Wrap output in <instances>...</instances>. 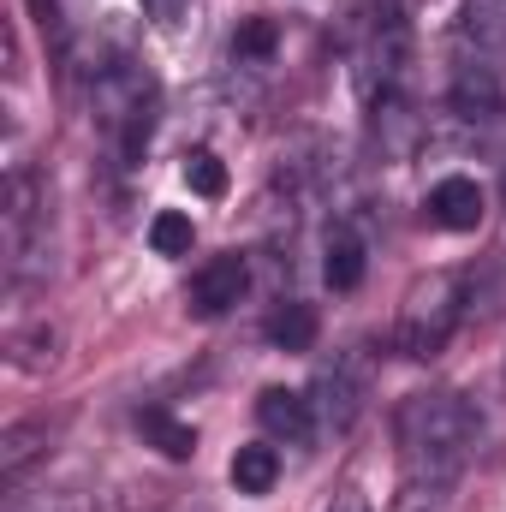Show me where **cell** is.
<instances>
[{"label":"cell","instance_id":"obj_1","mask_svg":"<svg viewBox=\"0 0 506 512\" xmlns=\"http://www.w3.org/2000/svg\"><path fill=\"white\" fill-rule=\"evenodd\" d=\"M477 435H483V411L453 387L411 393L393 411V441H399L405 483H459V471L471 465Z\"/></svg>","mask_w":506,"mask_h":512},{"label":"cell","instance_id":"obj_2","mask_svg":"<svg viewBox=\"0 0 506 512\" xmlns=\"http://www.w3.org/2000/svg\"><path fill=\"white\" fill-rule=\"evenodd\" d=\"M465 304H471V286L465 274L453 268H435V274H417L399 298V316H393V352L411 358V364H429L447 352V340L459 334L465 322Z\"/></svg>","mask_w":506,"mask_h":512},{"label":"cell","instance_id":"obj_3","mask_svg":"<svg viewBox=\"0 0 506 512\" xmlns=\"http://www.w3.org/2000/svg\"><path fill=\"white\" fill-rule=\"evenodd\" d=\"M90 102H96V126L108 137L114 161L137 167L143 149H149V131H155V84H149V72H137L126 60L102 66L96 84H90Z\"/></svg>","mask_w":506,"mask_h":512},{"label":"cell","instance_id":"obj_4","mask_svg":"<svg viewBox=\"0 0 506 512\" xmlns=\"http://www.w3.org/2000/svg\"><path fill=\"white\" fill-rule=\"evenodd\" d=\"M6 280L12 286H36L48 280V185L36 167H12L6 173Z\"/></svg>","mask_w":506,"mask_h":512},{"label":"cell","instance_id":"obj_5","mask_svg":"<svg viewBox=\"0 0 506 512\" xmlns=\"http://www.w3.org/2000/svg\"><path fill=\"white\" fill-rule=\"evenodd\" d=\"M364 393H370V376H364V358L358 352H340L334 364L316 370L310 382V411H316V429L328 435H346L364 411Z\"/></svg>","mask_w":506,"mask_h":512},{"label":"cell","instance_id":"obj_6","mask_svg":"<svg viewBox=\"0 0 506 512\" xmlns=\"http://www.w3.org/2000/svg\"><path fill=\"white\" fill-rule=\"evenodd\" d=\"M364 102H381V96H405L411 84V30L399 12H387L376 30H370V48H364Z\"/></svg>","mask_w":506,"mask_h":512},{"label":"cell","instance_id":"obj_7","mask_svg":"<svg viewBox=\"0 0 506 512\" xmlns=\"http://www.w3.org/2000/svg\"><path fill=\"white\" fill-rule=\"evenodd\" d=\"M447 108L459 114V120H501L506 114V84L501 72L483 60V54H465L459 66H453V78H447Z\"/></svg>","mask_w":506,"mask_h":512},{"label":"cell","instance_id":"obj_8","mask_svg":"<svg viewBox=\"0 0 506 512\" xmlns=\"http://www.w3.org/2000/svg\"><path fill=\"white\" fill-rule=\"evenodd\" d=\"M245 286H251V262H245V256L239 251L209 256V262L191 274V316H203V322L227 316V310L245 298Z\"/></svg>","mask_w":506,"mask_h":512},{"label":"cell","instance_id":"obj_9","mask_svg":"<svg viewBox=\"0 0 506 512\" xmlns=\"http://www.w3.org/2000/svg\"><path fill=\"white\" fill-rule=\"evenodd\" d=\"M423 215H429V227H441V233H477L483 215H489V203H483V185H477L471 173H447V179L429 185Z\"/></svg>","mask_w":506,"mask_h":512},{"label":"cell","instance_id":"obj_10","mask_svg":"<svg viewBox=\"0 0 506 512\" xmlns=\"http://www.w3.org/2000/svg\"><path fill=\"white\" fill-rule=\"evenodd\" d=\"M256 423L286 441V447H304L316 435V411H310V393H292V387H262L256 393Z\"/></svg>","mask_w":506,"mask_h":512},{"label":"cell","instance_id":"obj_11","mask_svg":"<svg viewBox=\"0 0 506 512\" xmlns=\"http://www.w3.org/2000/svg\"><path fill=\"white\" fill-rule=\"evenodd\" d=\"M60 435V423L54 417H24V423H6V435H0V489H18L24 483V471L36 465V459H48V441Z\"/></svg>","mask_w":506,"mask_h":512},{"label":"cell","instance_id":"obj_12","mask_svg":"<svg viewBox=\"0 0 506 512\" xmlns=\"http://www.w3.org/2000/svg\"><path fill=\"white\" fill-rule=\"evenodd\" d=\"M364 268H370V245L358 227H334L328 233V256H322V280L334 292H358L364 286Z\"/></svg>","mask_w":506,"mask_h":512},{"label":"cell","instance_id":"obj_13","mask_svg":"<svg viewBox=\"0 0 506 512\" xmlns=\"http://www.w3.org/2000/svg\"><path fill=\"white\" fill-rule=\"evenodd\" d=\"M459 36H465V48L483 54V60L506 54V0H465V6H459Z\"/></svg>","mask_w":506,"mask_h":512},{"label":"cell","instance_id":"obj_14","mask_svg":"<svg viewBox=\"0 0 506 512\" xmlns=\"http://www.w3.org/2000/svg\"><path fill=\"white\" fill-rule=\"evenodd\" d=\"M6 358H12V370H24V376L54 370V358H60V334L48 328V316H36V322L12 328V334H6Z\"/></svg>","mask_w":506,"mask_h":512},{"label":"cell","instance_id":"obj_15","mask_svg":"<svg viewBox=\"0 0 506 512\" xmlns=\"http://www.w3.org/2000/svg\"><path fill=\"white\" fill-rule=\"evenodd\" d=\"M227 477H233V489H239V495H268V489L280 483V453H274L268 441H251V447H239V453H233Z\"/></svg>","mask_w":506,"mask_h":512},{"label":"cell","instance_id":"obj_16","mask_svg":"<svg viewBox=\"0 0 506 512\" xmlns=\"http://www.w3.org/2000/svg\"><path fill=\"white\" fill-rule=\"evenodd\" d=\"M268 340H274L280 352H310V346H316V304L286 298V304L268 316Z\"/></svg>","mask_w":506,"mask_h":512},{"label":"cell","instance_id":"obj_17","mask_svg":"<svg viewBox=\"0 0 506 512\" xmlns=\"http://www.w3.org/2000/svg\"><path fill=\"white\" fill-rule=\"evenodd\" d=\"M137 429L149 435V447H161L167 459H191L197 453V429L191 423H179L173 411H161V405H149V411H137Z\"/></svg>","mask_w":506,"mask_h":512},{"label":"cell","instance_id":"obj_18","mask_svg":"<svg viewBox=\"0 0 506 512\" xmlns=\"http://www.w3.org/2000/svg\"><path fill=\"white\" fill-rule=\"evenodd\" d=\"M274 42H280V24L274 18H245L239 36H233V66H268Z\"/></svg>","mask_w":506,"mask_h":512},{"label":"cell","instance_id":"obj_19","mask_svg":"<svg viewBox=\"0 0 506 512\" xmlns=\"http://www.w3.org/2000/svg\"><path fill=\"white\" fill-rule=\"evenodd\" d=\"M149 245H155V256H191V245H197V227H191V215H179V209H161V215L149 221Z\"/></svg>","mask_w":506,"mask_h":512},{"label":"cell","instance_id":"obj_20","mask_svg":"<svg viewBox=\"0 0 506 512\" xmlns=\"http://www.w3.org/2000/svg\"><path fill=\"white\" fill-rule=\"evenodd\" d=\"M185 185H191L197 197H227V167H221V155H215V149H191V155H185Z\"/></svg>","mask_w":506,"mask_h":512},{"label":"cell","instance_id":"obj_21","mask_svg":"<svg viewBox=\"0 0 506 512\" xmlns=\"http://www.w3.org/2000/svg\"><path fill=\"white\" fill-rule=\"evenodd\" d=\"M393 512H453V483H405L399 477Z\"/></svg>","mask_w":506,"mask_h":512},{"label":"cell","instance_id":"obj_22","mask_svg":"<svg viewBox=\"0 0 506 512\" xmlns=\"http://www.w3.org/2000/svg\"><path fill=\"white\" fill-rule=\"evenodd\" d=\"M6 512H84V507H78V495H66V489H36V495L6 489Z\"/></svg>","mask_w":506,"mask_h":512},{"label":"cell","instance_id":"obj_23","mask_svg":"<svg viewBox=\"0 0 506 512\" xmlns=\"http://www.w3.org/2000/svg\"><path fill=\"white\" fill-rule=\"evenodd\" d=\"M143 18L149 24H179L185 18V0H143Z\"/></svg>","mask_w":506,"mask_h":512},{"label":"cell","instance_id":"obj_24","mask_svg":"<svg viewBox=\"0 0 506 512\" xmlns=\"http://www.w3.org/2000/svg\"><path fill=\"white\" fill-rule=\"evenodd\" d=\"M334 512H370V507H358V501H340V507H334Z\"/></svg>","mask_w":506,"mask_h":512},{"label":"cell","instance_id":"obj_25","mask_svg":"<svg viewBox=\"0 0 506 512\" xmlns=\"http://www.w3.org/2000/svg\"><path fill=\"white\" fill-rule=\"evenodd\" d=\"M501 197H506V173H501Z\"/></svg>","mask_w":506,"mask_h":512}]
</instances>
